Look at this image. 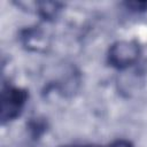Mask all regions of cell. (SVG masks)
Listing matches in <instances>:
<instances>
[{
  "mask_svg": "<svg viewBox=\"0 0 147 147\" xmlns=\"http://www.w3.org/2000/svg\"><path fill=\"white\" fill-rule=\"evenodd\" d=\"M28 100L25 90L11 85H3L1 91V123L14 121L22 113Z\"/></svg>",
  "mask_w": 147,
  "mask_h": 147,
  "instance_id": "cell-1",
  "label": "cell"
},
{
  "mask_svg": "<svg viewBox=\"0 0 147 147\" xmlns=\"http://www.w3.org/2000/svg\"><path fill=\"white\" fill-rule=\"evenodd\" d=\"M140 56V47L136 41L119 40L114 42L108 51V62L117 69L133 65Z\"/></svg>",
  "mask_w": 147,
  "mask_h": 147,
  "instance_id": "cell-2",
  "label": "cell"
},
{
  "mask_svg": "<svg viewBox=\"0 0 147 147\" xmlns=\"http://www.w3.org/2000/svg\"><path fill=\"white\" fill-rule=\"evenodd\" d=\"M21 40L22 44L29 51H33V52L45 51L48 46V41L45 32L38 28H29L24 30L21 34Z\"/></svg>",
  "mask_w": 147,
  "mask_h": 147,
  "instance_id": "cell-3",
  "label": "cell"
},
{
  "mask_svg": "<svg viewBox=\"0 0 147 147\" xmlns=\"http://www.w3.org/2000/svg\"><path fill=\"white\" fill-rule=\"evenodd\" d=\"M36 13L44 20H52L54 18L59 11L61 10L62 3L53 2V1H42V2H33Z\"/></svg>",
  "mask_w": 147,
  "mask_h": 147,
  "instance_id": "cell-4",
  "label": "cell"
},
{
  "mask_svg": "<svg viewBox=\"0 0 147 147\" xmlns=\"http://www.w3.org/2000/svg\"><path fill=\"white\" fill-rule=\"evenodd\" d=\"M125 5L130 10L133 11H144L147 9V1H139V2L133 1V2H126Z\"/></svg>",
  "mask_w": 147,
  "mask_h": 147,
  "instance_id": "cell-5",
  "label": "cell"
},
{
  "mask_svg": "<svg viewBox=\"0 0 147 147\" xmlns=\"http://www.w3.org/2000/svg\"><path fill=\"white\" fill-rule=\"evenodd\" d=\"M107 147H132V145L126 140H116V141L111 142L110 145H108Z\"/></svg>",
  "mask_w": 147,
  "mask_h": 147,
  "instance_id": "cell-6",
  "label": "cell"
},
{
  "mask_svg": "<svg viewBox=\"0 0 147 147\" xmlns=\"http://www.w3.org/2000/svg\"><path fill=\"white\" fill-rule=\"evenodd\" d=\"M62 147H69V146H62Z\"/></svg>",
  "mask_w": 147,
  "mask_h": 147,
  "instance_id": "cell-7",
  "label": "cell"
}]
</instances>
